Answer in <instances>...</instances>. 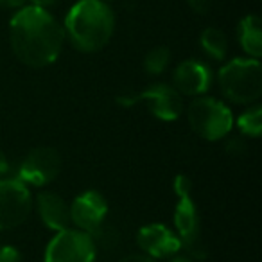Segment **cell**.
<instances>
[{"label": "cell", "instance_id": "6da1fadb", "mask_svg": "<svg viewBox=\"0 0 262 262\" xmlns=\"http://www.w3.org/2000/svg\"><path fill=\"white\" fill-rule=\"evenodd\" d=\"M9 41L24 65L41 69L58 59L65 41V29L47 9L27 6L11 18Z\"/></svg>", "mask_w": 262, "mask_h": 262}, {"label": "cell", "instance_id": "7a4b0ae2", "mask_svg": "<svg viewBox=\"0 0 262 262\" xmlns=\"http://www.w3.org/2000/svg\"><path fill=\"white\" fill-rule=\"evenodd\" d=\"M115 29V16L102 0H79L65 18V34L81 52H97L108 45Z\"/></svg>", "mask_w": 262, "mask_h": 262}, {"label": "cell", "instance_id": "3957f363", "mask_svg": "<svg viewBox=\"0 0 262 262\" xmlns=\"http://www.w3.org/2000/svg\"><path fill=\"white\" fill-rule=\"evenodd\" d=\"M223 95L235 104H251L262 94V67L255 58L228 61L217 74Z\"/></svg>", "mask_w": 262, "mask_h": 262}, {"label": "cell", "instance_id": "277c9868", "mask_svg": "<svg viewBox=\"0 0 262 262\" xmlns=\"http://www.w3.org/2000/svg\"><path fill=\"white\" fill-rule=\"evenodd\" d=\"M187 119L196 135L205 140H219L232 131L233 115L225 102L198 95L189 106Z\"/></svg>", "mask_w": 262, "mask_h": 262}, {"label": "cell", "instance_id": "5b68a950", "mask_svg": "<svg viewBox=\"0 0 262 262\" xmlns=\"http://www.w3.org/2000/svg\"><path fill=\"white\" fill-rule=\"evenodd\" d=\"M95 257L97 246L83 230H61L45 248V262H95Z\"/></svg>", "mask_w": 262, "mask_h": 262}, {"label": "cell", "instance_id": "8992f818", "mask_svg": "<svg viewBox=\"0 0 262 262\" xmlns=\"http://www.w3.org/2000/svg\"><path fill=\"white\" fill-rule=\"evenodd\" d=\"M33 198L24 182L18 178L0 182V230L20 226L31 214Z\"/></svg>", "mask_w": 262, "mask_h": 262}, {"label": "cell", "instance_id": "52a82bcc", "mask_svg": "<svg viewBox=\"0 0 262 262\" xmlns=\"http://www.w3.org/2000/svg\"><path fill=\"white\" fill-rule=\"evenodd\" d=\"M61 155L52 147H36L22 160L18 169V180L26 185L43 187L54 182L61 172Z\"/></svg>", "mask_w": 262, "mask_h": 262}, {"label": "cell", "instance_id": "ba28073f", "mask_svg": "<svg viewBox=\"0 0 262 262\" xmlns=\"http://www.w3.org/2000/svg\"><path fill=\"white\" fill-rule=\"evenodd\" d=\"M119 101L126 106H131L137 101H144L147 104V108H149V112L157 119L167 120V122L176 120L183 112L182 95L176 92V88L169 86L165 83L151 84L142 94L135 95V97H120Z\"/></svg>", "mask_w": 262, "mask_h": 262}, {"label": "cell", "instance_id": "9c48e42d", "mask_svg": "<svg viewBox=\"0 0 262 262\" xmlns=\"http://www.w3.org/2000/svg\"><path fill=\"white\" fill-rule=\"evenodd\" d=\"M106 214L108 203L97 190H84L70 205V223L86 233L95 232L104 223Z\"/></svg>", "mask_w": 262, "mask_h": 262}, {"label": "cell", "instance_id": "30bf717a", "mask_svg": "<svg viewBox=\"0 0 262 262\" xmlns=\"http://www.w3.org/2000/svg\"><path fill=\"white\" fill-rule=\"evenodd\" d=\"M137 244L139 248L153 258H167L172 257L182 248L180 237L160 223H151L139 230L137 233Z\"/></svg>", "mask_w": 262, "mask_h": 262}, {"label": "cell", "instance_id": "8fae6325", "mask_svg": "<svg viewBox=\"0 0 262 262\" xmlns=\"http://www.w3.org/2000/svg\"><path fill=\"white\" fill-rule=\"evenodd\" d=\"M174 225L182 246H185L192 257L205 258V251H201L203 248L200 246V214L190 194L180 196L178 207L174 210Z\"/></svg>", "mask_w": 262, "mask_h": 262}, {"label": "cell", "instance_id": "7c38bea8", "mask_svg": "<svg viewBox=\"0 0 262 262\" xmlns=\"http://www.w3.org/2000/svg\"><path fill=\"white\" fill-rule=\"evenodd\" d=\"M172 81H174V88L178 94L198 97L210 88L212 72L205 63L198 59H185L176 67Z\"/></svg>", "mask_w": 262, "mask_h": 262}, {"label": "cell", "instance_id": "4fadbf2b", "mask_svg": "<svg viewBox=\"0 0 262 262\" xmlns=\"http://www.w3.org/2000/svg\"><path fill=\"white\" fill-rule=\"evenodd\" d=\"M36 207L47 228L61 232L70 226V207L56 192H40L36 198Z\"/></svg>", "mask_w": 262, "mask_h": 262}, {"label": "cell", "instance_id": "5bb4252c", "mask_svg": "<svg viewBox=\"0 0 262 262\" xmlns=\"http://www.w3.org/2000/svg\"><path fill=\"white\" fill-rule=\"evenodd\" d=\"M239 41L241 47L244 49L248 56L258 59L262 54V31H260V20L257 15H248L241 20L239 29Z\"/></svg>", "mask_w": 262, "mask_h": 262}, {"label": "cell", "instance_id": "9a60e30c", "mask_svg": "<svg viewBox=\"0 0 262 262\" xmlns=\"http://www.w3.org/2000/svg\"><path fill=\"white\" fill-rule=\"evenodd\" d=\"M201 47L203 51L210 56L212 59H223L228 51V41L223 31L215 29V27H207V29L201 33Z\"/></svg>", "mask_w": 262, "mask_h": 262}, {"label": "cell", "instance_id": "2e32d148", "mask_svg": "<svg viewBox=\"0 0 262 262\" xmlns=\"http://www.w3.org/2000/svg\"><path fill=\"white\" fill-rule=\"evenodd\" d=\"M237 126L243 131L244 135L250 137H258L262 131V108L258 104H253L251 108H248L246 112H243L237 119Z\"/></svg>", "mask_w": 262, "mask_h": 262}, {"label": "cell", "instance_id": "e0dca14e", "mask_svg": "<svg viewBox=\"0 0 262 262\" xmlns=\"http://www.w3.org/2000/svg\"><path fill=\"white\" fill-rule=\"evenodd\" d=\"M171 61V51L167 47H155L144 58V69L149 74H162Z\"/></svg>", "mask_w": 262, "mask_h": 262}, {"label": "cell", "instance_id": "ac0fdd59", "mask_svg": "<svg viewBox=\"0 0 262 262\" xmlns=\"http://www.w3.org/2000/svg\"><path fill=\"white\" fill-rule=\"evenodd\" d=\"M190 189H192V183H190V180L187 178L185 174H178L174 178V192L180 196H187V194H190Z\"/></svg>", "mask_w": 262, "mask_h": 262}, {"label": "cell", "instance_id": "d6986e66", "mask_svg": "<svg viewBox=\"0 0 262 262\" xmlns=\"http://www.w3.org/2000/svg\"><path fill=\"white\" fill-rule=\"evenodd\" d=\"M0 262H22V255L15 246L0 248Z\"/></svg>", "mask_w": 262, "mask_h": 262}, {"label": "cell", "instance_id": "ffe728a7", "mask_svg": "<svg viewBox=\"0 0 262 262\" xmlns=\"http://www.w3.org/2000/svg\"><path fill=\"white\" fill-rule=\"evenodd\" d=\"M192 11H196L198 15H203L208 11V0H187Z\"/></svg>", "mask_w": 262, "mask_h": 262}, {"label": "cell", "instance_id": "44dd1931", "mask_svg": "<svg viewBox=\"0 0 262 262\" xmlns=\"http://www.w3.org/2000/svg\"><path fill=\"white\" fill-rule=\"evenodd\" d=\"M119 262H157L153 257H147V255H126Z\"/></svg>", "mask_w": 262, "mask_h": 262}, {"label": "cell", "instance_id": "7402d4cb", "mask_svg": "<svg viewBox=\"0 0 262 262\" xmlns=\"http://www.w3.org/2000/svg\"><path fill=\"white\" fill-rule=\"evenodd\" d=\"M9 169V162H8V157H6L2 151H0V176H4Z\"/></svg>", "mask_w": 262, "mask_h": 262}, {"label": "cell", "instance_id": "603a6c76", "mask_svg": "<svg viewBox=\"0 0 262 262\" xmlns=\"http://www.w3.org/2000/svg\"><path fill=\"white\" fill-rule=\"evenodd\" d=\"M239 147L243 149V144H241L239 140H230L228 146H226V149H228L230 153H237V151H239Z\"/></svg>", "mask_w": 262, "mask_h": 262}, {"label": "cell", "instance_id": "cb8c5ba5", "mask_svg": "<svg viewBox=\"0 0 262 262\" xmlns=\"http://www.w3.org/2000/svg\"><path fill=\"white\" fill-rule=\"evenodd\" d=\"M54 2H56V0H33V6H38V8L47 9L49 6H52Z\"/></svg>", "mask_w": 262, "mask_h": 262}, {"label": "cell", "instance_id": "d4e9b609", "mask_svg": "<svg viewBox=\"0 0 262 262\" xmlns=\"http://www.w3.org/2000/svg\"><path fill=\"white\" fill-rule=\"evenodd\" d=\"M24 2L26 0H8V8H20V6H24Z\"/></svg>", "mask_w": 262, "mask_h": 262}, {"label": "cell", "instance_id": "484cf974", "mask_svg": "<svg viewBox=\"0 0 262 262\" xmlns=\"http://www.w3.org/2000/svg\"><path fill=\"white\" fill-rule=\"evenodd\" d=\"M171 262H194V260L189 257H183V255H178V257H172Z\"/></svg>", "mask_w": 262, "mask_h": 262}, {"label": "cell", "instance_id": "4316f807", "mask_svg": "<svg viewBox=\"0 0 262 262\" xmlns=\"http://www.w3.org/2000/svg\"><path fill=\"white\" fill-rule=\"evenodd\" d=\"M8 4V0H0V8H2V6H6Z\"/></svg>", "mask_w": 262, "mask_h": 262}]
</instances>
